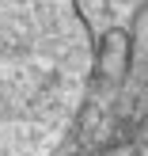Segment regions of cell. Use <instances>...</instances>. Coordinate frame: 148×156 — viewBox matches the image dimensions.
Returning a JSON list of instances; mask_svg holds the SVG:
<instances>
[{
  "label": "cell",
  "instance_id": "1",
  "mask_svg": "<svg viewBox=\"0 0 148 156\" xmlns=\"http://www.w3.org/2000/svg\"><path fill=\"white\" fill-rule=\"evenodd\" d=\"M80 27L61 0H0V156H30L84 88Z\"/></svg>",
  "mask_w": 148,
  "mask_h": 156
}]
</instances>
